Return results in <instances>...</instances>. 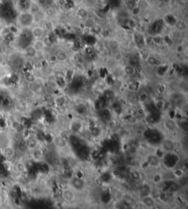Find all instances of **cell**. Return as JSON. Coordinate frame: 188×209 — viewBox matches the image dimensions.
Segmentation results:
<instances>
[{"mask_svg":"<svg viewBox=\"0 0 188 209\" xmlns=\"http://www.w3.org/2000/svg\"><path fill=\"white\" fill-rule=\"evenodd\" d=\"M17 23L22 28H31L35 24L34 15L28 10L20 12L17 18Z\"/></svg>","mask_w":188,"mask_h":209,"instance_id":"obj_1","label":"cell"},{"mask_svg":"<svg viewBox=\"0 0 188 209\" xmlns=\"http://www.w3.org/2000/svg\"><path fill=\"white\" fill-rule=\"evenodd\" d=\"M30 155L31 159L35 162H40L45 159V152L39 146L30 150Z\"/></svg>","mask_w":188,"mask_h":209,"instance_id":"obj_2","label":"cell"},{"mask_svg":"<svg viewBox=\"0 0 188 209\" xmlns=\"http://www.w3.org/2000/svg\"><path fill=\"white\" fill-rule=\"evenodd\" d=\"M49 1H51V0H36L35 2L38 4L42 8H43L47 5H49Z\"/></svg>","mask_w":188,"mask_h":209,"instance_id":"obj_15","label":"cell"},{"mask_svg":"<svg viewBox=\"0 0 188 209\" xmlns=\"http://www.w3.org/2000/svg\"><path fill=\"white\" fill-rule=\"evenodd\" d=\"M57 3L60 7H63L66 5L67 0H57Z\"/></svg>","mask_w":188,"mask_h":209,"instance_id":"obj_17","label":"cell"},{"mask_svg":"<svg viewBox=\"0 0 188 209\" xmlns=\"http://www.w3.org/2000/svg\"><path fill=\"white\" fill-rule=\"evenodd\" d=\"M164 126L165 127V129L168 131H169V132L172 133L176 130V125H175L174 122L173 120H166L165 121V126L164 125Z\"/></svg>","mask_w":188,"mask_h":209,"instance_id":"obj_12","label":"cell"},{"mask_svg":"<svg viewBox=\"0 0 188 209\" xmlns=\"http://www.w3.org/2000/svg\"><path fill=\"white\" fill-rule=\"evenodd\" d=\"M43 10L41 7L36 2H33V1H31L30 2V5H29V7L27 10H28L30 13L32 14V15H35V14L38 13V12H40V10Z\"/></svg>","mask_w":188,"mask_h":209,"instance_id":"obj_9","label":"cell"},{"mask_svg":"<svg viewBox=\"0 0 188 209\" xmlns=\"http://www.w3.org/2000/svg\"><path fill=\"white\" fill-rule=\"evenodd\" d=\"M123 55L121 52H118L115 54L114 55V60H115L116 62H120L123 60Z\"/></svg>","mask_w":188,"mask_h":209,"instance_id":"obj_16","label":"cell"},{"mask_svg":"<svg viewBox=\"0 0 188 209\" xmlns=\"http://www.w3.org/2000/svg\"><path fill=\"white\" fill-rule=\"evenodd\" d=\"M14 169H15V172L21 175L25 174L27 171L26 164L21 160H18V161H15V163L14 164Z\"/></svg>","mask_w":188,"mask_h":209,"instance_id":"obj_6","label":"cell"},{"mask_svg":"<svg viewBox=\"0 0 188 209\" xmlns=\"http://www.w3.org/2000/svg\"><path fill=\"white\" fill-rule=\"evenodd\" d=\"M90 30H92L93 31V32H95L96 34H98V35H100V34L102 33L103 32V27H102V25L98 23H95L93 25V27L90 28Z\"/></svg>","mask_w":188,"mask_h":209,"instance_id":"obj_14","label":"cell"},{"mask_svg":"<svg viewBox=\"0 0 188 209\" xmlns=\"http://www.w3.org/2000/svg\"><path fill=\"white\" fill-rule=\"evenodd\" d=\"M34 48L36 49V51L38 52H40L42 51H43V49L45 48V45H44V43H43V40H34L33 43L32 44Z\"/></svg>","mask_w":188,"mask_h":209,"instance_id":"obj_11","label":"cell"},{"mask_svg":"<svg viewBox=\"0 0 188 209\" xmlns=\"http://www.w3.org/2000/svg\"><path fill=\"white\" fill-rule=\"evenodd\" d=\"M123 71H124V73H126L128 76H133L135 73V67L132 66L131 65H127L124 66V68H123Z\"/></svg>","mask_w":188,"mask_h":209,"instance_id":"obj_13","label":"cell"},{"mask_svg":"<svg viewBox=\"0 0 188 209\" xmlns=\"http://www.w3.org/2000/svg\"><path fill=\"white\" fill-rule=\"evenodd\" d=\"M176 144L173 139L170 138H165L161 143V148L165 153H175L176 151Z\"/></svg>","mask_w":188,"mask_h":209,"instance_id":"obj_3","label":"cell"},{"mask_svg":"<svg viewBox=\"0 0 188 209\" xmlns=\"http://www.w3.org/2000/svg\"><path fill=\"white\" fill-rule=\"evenodd\" d=\"M2 151V154L3 155L5 159L8 160H13L15 158V154H16V151H15V147L12 144H8L6 146L3 147L1 149Z\"/></svg>","mask_w":188,"mask_h":209,"instance_id":"obj_5","label":"cell"},{"mask_svg":"<svg viewBox=\"0 0 188 209\" xmlns=\"http://www.w3.org/2000/svg\"><path fill=\"white\" fill-rule=\"evenodd\" d=\"M3 62H4V56L3 55H2V54L0 52V65H1Z\"/></svg>","mask_w":188,"mask_h":209,"instance_id":"obj_18","label":"cell"},{"mask_svg":"<svg viewBox=\"0 0 188 209\" xmlns=\"http://www.w3.org/2000/svg\"><path fill=\"white\" fill-rule=\"evenodd\" d=\"M24 54L27 58L29 59H34L35 58L38 54V52H37L36 49L33 47L32 45H30L27 46L24 50Z\"/></svg>","mask_w":188,"mask_h":209,"instance_id":"obj_8","label":"cell"},{"mask_svg":"<svg viewBox=\"0 0 188 209\" xmlns=\"http://www.w3.org/2000/svg\"><path fill=\"white\" fill-rule=\"evenodd\" d=\"M147 163L152 167H157L161 164V160L158 156L156 154H151L147 158Z\"/></svg>","mask_w":188,"mask_h":209,"instance_id":"obj_7","label":"cell"},{"mask_svg":"<svg viewBox=\"0 0 188 209\" xmlns=\"http://www.w3.org/2000/svg\"><path fill=\"white\" fill-rule=\"evenodd\" d=\"M30 29H31L30 32H31V35H32L34 40H41V39H43V37L46 35L45 30L41 25L36 24Z\"/></svg>","mask_w":188,"mask_h":209,"instance_id":"obj_4","label":"cell"},{"mask_svg":"<svg viewBox=\"0 0 188 209\" xmlns=\"http://www.w3.org/2000/svg\"><path fill=\"white\" fill-rule=\"evenodd\" d=\"M55 57L58 61L65 62L68 59V54L64 50H58L55 54Z\"/></svg>","mask_w":188,"mask_h":209,"instance_id":"obj_10","label":"cell"}]
</instances>
